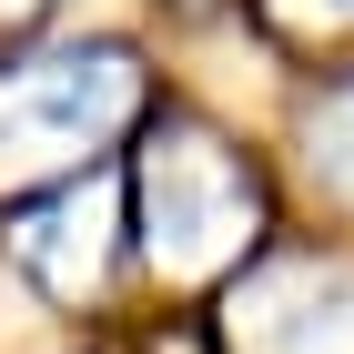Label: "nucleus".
Segmentation results:
<instances>
[{"instance_id":"423d86ee","label":"nucleus","mask_w":354,"mask_h":354,"mask_svg":"<svg viewBox=\"0 0 354 354\" xmlns=\"http://www.w3.org/2000/svg\"><path fill=\"white\" fill-rule=\"evenodd\" d=\"M304 10H354V0H304Z\"/></svg>"},{"instance_id":"20e7f679","label":"nucleus","mask_w":354,"mask_h":354,"mask_svg":"<svg viewBox=\"0 0 354 354\" xmlns=\"http://www.w3.org/2000/svg\"><path fill=\"white\" fill-rule=\"evenodd\" d=\"M314 162H324L334 183L354 192V82H344V91H324V102H314Z\"/></svg>"},{"instance_id":"f03ea898","label":"nucleus","mask_w":354,"mask_h":354,"mask_svg":"<svg viewBox=\"0 0 354 354\" xmlns=\"http://www.w3.org/2000/svg\"><path fill=\"white\" fill-rule=\"evenodd\" d=\"M253 172L223 152L213 132H152V152H142V243H152V263L162 273H213L233 263V253L253 243Z\"/></svg>"},{"instance_id":"39448f33","label":"nucleus","mask_w":354,"mask_h":354,"mask_svg":"<svg viewBox=\"0 0 354 354\" xmlns=\"http://www.w3.org/2000/svg\"><path fill=\"white\" fill-rule=\"evenodd\" d=\"M30 10H41V0H0V21H30Z\"/></svg>"},{"instance_id":"7ed1b4c3","label":"nucleus","mask_w":354,"mask_h":354,"mask_svg":"<svg viewBox=\"0 0 354 354\" xmlns=\"http://www.w3.org/2000/svg\"><path fill=\"white\" fill-rule=\"evenodd\" d=\"M10 253H21L51 294L102 283V253H111V192H61L51 213H30L21 233H10Z\"/></svg>"},{"instance_id":"f257e3e1","label":"nucleus","mask_w":354,"mask_h":354,"mask_svg":"<svg viewBox=\"0 0 354 354\" xmlns=\"http://www.w3.org/2000/svg\"><path fill=\"white\" fill-rule=\"evenodd\" d=\"M142 111V71L132 51H41L0 71V183H30V172H71L91 162L122 122Z\"/></svg>"}]
</instances>
